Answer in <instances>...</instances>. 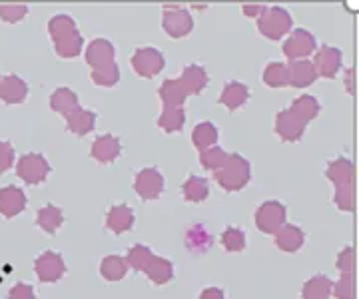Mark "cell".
Listing matches in <instances>:
<instances>
[{
    "label": "cell",
    "mask_w": 359,
    "mask_h": 299,
    "mask_svg": "<svg viewBox=\"0 0 359 299\" xmlns=\"http://www.w3.org/2000/svg\"><path fill=\"white\" fill-rule=\"evenodd\" d=\"M353 176H355V166L349 158H335L334 162H330V166L325 168V178L334 186L353 183Z\"/></svg>",
    "instance_id": "obj_23"
},
{
    "label": "cell",
    "mask_w": 359,
    "mask_h": 299,
    "mask_svg": "<svg viewBox=\"0 0 359 299\" xmlns=\"http://www.w3.org/2000/svg\"><path fill=\"white\" fill-rule=\"evenodd\" d=\"M353 68L349 66V68H346V90L347 94H353Z\"/></svg>",
    "instance_id": "obj_48"
},
{
    "label": "cell",
    "mask_w": 359,
    "mask_h": 299,
    "mask_svg": "<svg viewBox=\"0 0 359 299\" xmlns=\"http://www.w3.org/2000/svg\"><path fill=\"white\" fill-rule=\"evenodd\" d=\"M311 64L316 68L318 76L321 78H335L344 66V53L337 48V46H330V44H323L320 50L313 53V60Z\"/></svg>",
    "instance_id": "obj_10"
},
{
    "label": "cell",
    "mask_w": 359,
    "mask_h": 299,
    "mask_svg": "<svg viewBox=\"0 0 359 299\" xmlns=\"http://www.w3.org/2000/svg\"><path fill=\"white\" fill-rule=\"evenodd\" d=\"M50 172V162L39 152H28L16 162V176L28 186H39V183L46 182Z\"/></svg>",
    "instance_id": "obj_4"
},
{
    "label": "cell",
    "mask_w": 359,
    "mask_h": 299,
    "mask_svg": "<svg viewBox=\"0 0 359 299\" xmlns=\"http://www.w3.org/2000/svg\"><path fill=\"white\" fill-rule=\"evenodd\" d=\"M90 78L100 88H114L120 82V66L112 62V64L102 66V68H96L90 72Z\"/></svg>",
    "instance_id": "obj_36"
},
{
    "label": "cell",
    "mask_w": 359,
    "mask_h": 299,
    "mask_svg": "<svg viewBox=\"0 0 359 299\" xmlns=\"http://www.w3.org/2000/svg\"><path fill=\"white\" fill-rule=\"evenodd\" d=\"M256 228L262 234L276 235L287 220V208L278 200H268L259 204L256 209Z\"/></svg>",
    "instance_id": "obj_6"
},
{
    "label": "cell",
    "mask_w": 359,
    "mask_h": 299,
    "mask_svg": "<svg viewBox=\"0 0 359 299\" xmlns=\"http://www.w3.org/2000/svg\"><path fill=\"white\" fill-rule=\"evenodd\" d=\"M162 28L170 39H184L194 30V16L186 6L166 4L162 8Z\"/></svg>",
    "instance_id": "obj_5"
},
{
    "label": "cell",
    "mask_w": 359,
    "mask_h": 299,
    "mask_svg": "<svg viewBox=\"0 0 359 299\" xmlns=\"http://www.w3.org/2000/svg\"><path fill=\"white\" fill-rule=\"evenodd\" d=\"M226 160H228V152L224 148H219V146H214L210 150L200 152V164L210 172H218L226 164Z\"/></svg>",
    "instance_id": "obj_39"
},
{
    "label": "cell",
    "mask_w": 359,
    "mask_h": 299,
    "mask_svg": "<svg viewBox=\"0 0 359 299\" xmlns=\"http://www.w3.org/2000/svg\"><path fill=\"white\" fill-rule=\"evenodd\" d=\"M134 192L140 195L144 202H154L164 192V176L158 168H142L134 176Z\"/></svg>",
    "instance_id": "obj_9"
},
{
    "label": "cell",
    "mask_w": 359,
    "mask_h": 299,
    "mask_svg": "<svg viewBox=\"0 0 359 299\" xmlns=\"http://www.w3.org/2000/svg\"><path fill=\"white\" fill-rule=\"evenodd\" d=\"M273 130L276 134L282 138L283 142H299L304 138V132H306V124L295 118L290 108L287 110H282L276 114V124H273Z\"/></svg>",
    "instance_id": "obj_14"
},
{
    "label": "cell",
    "mask_w": 359,
    "mask_h": 299,
    "mask_svg": "<svg viewBox=\"0 0 359 299\" xmlns=\"http://www.w3.org/2000/svg\"><path fill=\"white\" fill-rule=\"evenodd\" d=\"M290 112L294 114L295 118H299L306 126H308L311 120L320 116L321 112V104L320 100L311 94H304L299 98H295L292 106H290Z\"/></svg>",
    "instance_id": "obj_26"
},
{
    "label": "cell",
    "mask_w": 359,
    "mask_h": 299,
    "mask_svg": "<svg viewBox=\"0 0 359 299\" xmlns=\"http://www.w3.org/2000/svg\"><path fill=\"white\" fill-rule=\"evenodd\" d=\"M122 154V142L116 138L114 134H100L94 138L90 156L94 158L98 164H112Z\"/></svg>",
    "instance_id": "obj_11"
},
{
    "label": "cell",
    "mask_w": 359,
    "mask_h": 299,
    "mask_svg": "<svg viewBox=\"0 0 359 299\" xmlns=\"http://www.w3.org/2000/svg\"><path fill=\"white\" fill-rule=\"evenodd\" d=\"M26 14H28L26 4H0V20L2 22L16 25L25 18Z\"/></svg>",
    "instance_id": "obj_42"
},
{
    "label": "cell",
    "mask_w": 359,
    "mask_h": 299,
    "mask_svg": "<svg viewBox=\"0 0 359 299\" xmlns=\"http://www.w3.org/2000/svg\"><path fill=\"white\" fill-rule=\"evenodd\" d=\"M128 263L122 256H106L102 261H100V275H102L106 281H120L126 277L128 273Z\"/></svg>",
    "instance_id": "obj_31"
},
{
    "label": "cell",
    "mask_w": 359,
    "mask_h": 299,
    "mask_svg": "<svg viewBox=\"0 0 359 299\" xmlns=\"http://www.w3.org/2000/svg\"><path fill=\"white\" fill-rule=\"evenodd\" d=\"M130 66L140 78L152 80L164 70L166 58L162 50H158L156 46H142V48H136L130 56Z\"/></svg>",
    "instance_id": "obj_3"
},
{
    "label": "cell",
    "mask_w": 359,
    "mask_h": 299,
    "mask_svg": "<svg viewBox=\"0 0 359 299\" xmlns=\"http://www.w3.org/2000/svg\"><path fill=\"white\" fill-rule=\"evenodd\" d=\"M287 76H290V86L294 88H308L316 80L320 78L311 60H295L287 64Z\"/></svg>",
    "instance_id": "obj_21"
},
{
    "label": "cell",
    "mask_w": 359,
    "mask_h": 299,
    "mask_svg": "<svg viewBox=\"0 0 359 299\" xmlns=\"http://www.w3.org/2000/svg\"><path fill=\"white\" fill-rule=\"evenodd\" d=\"M198 299H226V295L219 287H205Z\"/></svg>",
    "instance_id": "obj_47"
},
{
    "label": "cell",
    "mask_w": 359,
    "mask_h": 299,
    "mask_svg": "<svg viewBox=\"0 0 359 299\" xmlns=\"http://www.w3.org/2000/svg\"><path fill=\"white\" fill-rule=\"evenodd\" d=\"M250 94H252V92H250V88L245 86L244 82L230 80V82H226L224 90L219 94L218 102L222 106H226L230 112H236V110H240V108L248 102Z\"/></svg>",
    "instance_id": "obj_20"
},
{
    "label": "cell",
    "mask_w": 359,
    "mask_h": 299,
    "mask_svg": "<svg viewBox=\"0 0 359 299\" xmlns=\"http://www.w3.org/2000/svg\"><path fill=\"white\" fill-rule=\"evenodd\" d=\"M34 273L42 284H56L65 277L66 263L65 258L54 251V249H46L42 251L39 258L34 260Z\"/></svg>",
    "instance_id": "obj_8"
},
{
    "label": "cell",
    "mask_w": 359,
    "mask_h": 299,
    "mask_svg": "<svg viewBox=\"0 0 359 299\" xmlns=\"http://www.w3.org/2000/svg\"><path fill=\"white\" fill-rule=\"evenodd\" d=\"M186 124V110L184 108H164L158 118V128L166 134H178Z\"/></svg>",
    "instance_id": "obj_34"
},
{
    "label": "cell",
    "mask_w": 359,
    "mask_h": 299,
    "mask_svg": "<svg viewBox=\"0 0 359 299\" xmlns=\"http://www.w3.org/2000/svg\"><path fill=\"white\" fill-rule=\"evenodd\" d=\"M334 281L327 275H313L302 287V299H330Z\"/></svg>",
    "instance_id": "obj_29"
},
{
    "label": "cell",
    "mask_w": 359,
    "mask_h": 299,
    "mask_svg": "<svg viewBox=\"0 0 359 299\" xmlns=\"http://www.w3.org/2000/svg\"><path fill=\"white\" fill-rule=\"evenodd\" d=\"M14 160H16V154H14L13 144L0 140V176L13 168Z\"/></svg>",
    "instance_id": "obj_44"
},
{
    "label": "cell",
    "mask_w": 359,
    "mask_h": 299,
    "mask_svg": "<svg viewBox=\"0 0 359 299\" xmlns=\"http://www.w3.org/2000/svg\"><path fill=\"white\" fill-rule=\"evenodd\" d=\"M78 106H80V98H78L76 92L70 90V88H58L50 94V110L56 114L65 116Z\"/></svg>",
    "instance_id": "obj_32"
},
{
    "label": "cell",
    "mask_w": 359,
    "mask_h": 299,
    "mask_svg": "<svg viewBox=\"0 0 359 299\" xmlns=\"http://www.w3.org/2000/svg\"><path fill=\"white\" fill-rule=\"evenodd\" d=\"M66 120V130L70 134H74L78 138H84L88 136L90 132L94 130L96 126V112L94 110H88V108H82L78 106L72 112L65 114Z\"/></svg>",
    "instance_id": "obj_15"
},
{
    "label": "cell",
    "mask_w": 359,
    "mask_h": 299,
    "mask_svg": "<svg viewBox=\"0 0 359 299\" xmlns=\"http://www.w3.org/2000/svg\"><path fill=\"white\" fill-rule=\"evenodd\" d=\"M178 80L188 96H198V94H202V92L208 88L210 76H208L204 66L188 64L182 70V74H180Z\"/></svg>",
    "instance_id": "obj_18"
},
{
    "label": "cell",
    "mask_w": 359,
    "mask_h": 299,
    "mask_svg": "<svg viewBox=\"0 0 359 299\" xmlns=\"http://www.w3.org/2000/svg\"><path fill=\"white\" fill-rule=\"evenodd\" d=\"M134 221H136V216L128 204H114L106 214V228L116 235L128 234Z\"/></svg>",
    "instance_id": "obj_16"
},
{
    "label": "cell",
    "mask_w": 359,
    "mask_h": 299,
    "mask_svg": "<svg viewBox=\"0 0 359 299\" xmlns=\"http://www.w3.org/2000/svg\"><path fill=\"white\" fill-rule=\"evenodd\" d=\"M262 80L268 88H285L290 86V76H287V64L280 60H271L266 68Z\"/></svg>",
    "instance_id": "obj_33"
},
{
    "label": "cell",
    "mask_w": 359,
    "mask_h": 299,
    "mask_svg": "<svg viewBox=\"0 0 359 299\" xmlns=\"http://www.w3.org/2000/svg\"><path fill=\"white\" fill-rule=\"evenodd\" d=\"M84 58H86V64L96 70V68H102L116 62V48L110 40L106 39H94L88 42V46L84 48Z\"/></svg>",
    "instance_id": "obj_13"
},
{
    "label": "cell",
    "mask_w": 359,
    "mask_h": 299,
    "mask_svg": "<svg viewBox=\"0 0 359 299\" xmlns=\"http://www.w3.org/2000/svg\"><path fill=\"white\" fill-rule=\"evenodd\" d=\"M28 98V84L18 74H8L0 80V100L4 104H22Z\"/></svg>",
    "instance_id": "obj_17"
},
{
    "label": "cell",
    "mask_w": 359,
    "mask_h": 299,
    "mask_svg": "<svg viewBox=\"0 0 359 299\" xmlns=\"http://www.w3.org/2000/svg\"><path fill=\"white\" fill-rule=\"evenodd\" d=\"M266 8H268L266 4H244V6H242V13H244L245 16H250V18H259Z\"/></svg>",
    "instance_id": "obj_46"
},
{
    "label": "cell",
    "mask_w": 359,
    "mask_h": 299,
    "mask_svg": "<svg viewBox=\"0 0 359 299\" xmlns=\"http://www.w3.org/2000/svg\"><path fill=\"white\" fill-rule=\"evenodd\" d=\"M219 244L224 246L226 251L230 253H238V251H244L245 244H248V237H245L244 230L240 228H226L222 235H219Z\"/></svg>",
    "instance_id": "obj_37"
},
{
    "label": "cell",
    "mask_w": 359,
    "mask_h": 299,
    "mask_svg": "<svg viewBox=\"0 0 359 299\" xmlns=\"http://www.w3.org/2000/svg\"><path fill=\"white\" fill-rule=\"evenodd\" d=\"M152 249L150 247H146L144 244H136V246H132L128 249V253H126V263H128V267L132 270H136V272H142L144 267H146V263L152 260Z\"/></svg>",
    "instance_id": "obj_38"
},
{
    "label": "cell",
    "mask_w": 359,
    "mask_h": 299,
    "mask_svg": "<svg viewBox=\"0 0 359 299\" xmlns=\"http://www.w3.org/2000/svg\"><path fill=\"white\" fill-rule=\"evenodd\" d=\"M256 22L259 34L268 40H282L294 28V18L283 6H268Z\"/></svg>",
    "instance_id": "obj_2"
},
{
    "label": "cell",
    "mask_w": 359,
    "mask_h": 299,
    "mask_svg": "<svg viewBox=\"0 0 359 299\" xmlns=\"http://www.w3.org/2000/svg\"><path fill=\"white\" fill-rule=\"evenodd\" d=\"M182 195L190 204H202L210 195V183L202 176H188V180L182 183Z\"/></svg>",
    "instance_id": "obj_28"
},
{
    "label": "cell",
    "mask_w": 359,
    "mask_h": 299,
    "mask_svg": "<svg viewBox=\"0 0 359 299\" xmlns=\"http://www.w3.org/2000/svg\"><path fill=\"white\" fill-rule=\"evenodd\" d=\"M0 80H2V76H0Z\"/></svg>",
    "instance_id": "obj_49"
},
{
    "label": "cell",
    "mask_w": 359,
    "mask_h": 299,
    "mask_svg": "<svg viewBox=\"0 0 359 299\" xmlns=\"http://www.w3.org/2000/svg\"><path fill=\"white\" fill-rule=\"evenodd\" d=\"M214 178L222 190L226 192H240L252 180V166L250 160L242 154H228L226 164L214 172Z\"/></svg>",
    "instance_id": "obj_1"
},
{
    "label": "cell",
    "mask_w": 359,
    "mask_h": 299,
    "mask_svg": "<svg viewBox=\"0 0 359 299\" xmlns=\"http://www.w3.org/2000/svg\"><path fill=\"white\" fill-rule=\"evenodd\" d=\"M8 299H36V293H34V287L30 286V284L18 281L8 291Z\"/></svg>",
    "instance_id": "obj_45"
},
{
    "label": "cell",
    "mask_w": 359,
    "mask_h": 299,
    "mask_svg": "<svg viewBox=\"0 0 359 299\" xmlns=\"http://www.w3.org/2000/svg\"><path fill=\"white\" fill-rule=\"evenodd\" d=\"M142 272L146 273V277L156 286H166L168 281L174 279V263L154 253L152 260L146 263V267Z\"/></svg>",
    "instance_id": "obj_22"
},
{
    "label": "cell",
    "mask_w": 359,
    "mask_h": 299,
    "mask_svg": "<svg viewBox=\"0 0 359 299\" xmlns=\"http://www.w3.org/2000/svg\"><path fill=\"white\" fill-rule=\"evenodd\" d=\"M218 138L219 132L218 128H216V124H212V122H208V120L194 126L192 144L198 152H204V150L214 148V146L218 144Z\"/></svg>",
    "instance_id": "obj_27"
},
{
    "label": "cell",
    "mask_w": 359,
    "mask_h": 299,
    "mask_svg": "<svg viewBox=\"0 0 359 299\" xmlns=\"http://www.w3.org/2000/svg\"><path fill=\"white\" fill-rule=\"evenodd\" d=\"M276 239V247L278 249H282L285 253H295V251H299L304 244H306V234H304V230L299 228V225H295V223H285L282 230L278 232V234L273 235Z\"/></svg>",
    "instance_id": "obj_19"
},
{
    "label": "cell",
    "mask_w": 359,
    "mask_h": 299,
    "mask_svg": "<svg viewBox=\"0 0 359 299\" xmlns=\"http://www.w3.org/2000/svg\"><path fill=\"white\" fill-rule=\"evenodd\" d=\"M283 56L287 60H308V56L318 50V42H316V36L306 30V28H295L290 32V36L283 40Z\"/></svg>",
    "instance_id": "obj_7"
},
{
    "label": "cell",
    "mask_w": 359,
    "mask_h": 299,
    "mask_svg": "<svg viewBox=\"0 0 359 299\" xmlns=\"http://www.w3.org/2000/svg\"><path fill=\"white\" fill-rule=\"evenodd\" d=\"M26 204H28V197L25 190H20L18 186L0 188V216H4L6 220L20 216L26 209Z\"/></svg>",
    "instance_id": "obj_12"
},
{
    "label": "cell",
    "mask_w": 359,
    "mask_h": 299,
    "mask_svg": "<svg viewBox=\"0 0 359 299\" xmlns=\"http://www.w3.org/2000/svg\"><path fill=\"white\" fill-rule=\"evenodd\" d=\"M62 223H65V211L54 204H46L36 211V225L48 235L56 234L62 228Z\"/></svg>",
    "instance_id": "obj_25"
},
{
    "label": "cell",
    "mask_w": 359,
    "mask_h": 299,
    "mask_svg": "<svg viewBox=\"0 0 359 299\" xmlns=\"http://www.w3.org/2000/svg\"><path fill=\"white\" fill-rule=\"evenodd\" d=\"M335 299H355V277L353 273H341L339 279L332 287Z\"/></svg>",
    "instance_id": "obj_41"
},
{
    "label": "cell",
    "mask_w": 359,
    "mask_h": 299,
    "mask_svg": "<svg viewBox=\"0 0 359 299\" xmlns=\"http://www.w3.org/2000/svg\"><path fill=\"white\" fill-rule=\"evenodd\" d=\"M52 44H54V53L58 54L60 58H65V60L76 58V56L84 53V39H82V34L78 30L65 36V39L52 42Z\"/></svg>",
    "instance_id": "obj_30"
},
{
    "label": "cell",
    "mask_w": 359,
    "mask_h": 299,
    "mask_svg": "<svg viewBox=\"0 0 359 299\" xmlns=\"http://www.w3.org/2000/svg\"><path fill=\"white\" fill-rule=\"evenodd\" d=\"M334 204L339 211H353V208H355V188H353V183L335 186Z\"/></svg>",
    "instance_id": "obj_40"
},
{
    "label": "cell",
    "mask_w": 359,
    "mask_h": 299,
    "mask_svg": "<svg viewBox=\"0 0 359 299\" xmlns=\"http://www.w3.org/2000/svg\"><path fill=\"white\" fill-rule=\"evenodd\" d=\"M335 267L341 273H353V267H355V249H353V246H346L337 253Z\"/></svg>",
    "instance_id": "obj_43"
},
{
    "label": "cell",
    "mask_w": 359,
    "mask_h": 299,
    "mask_svg": "<svg viewBox=\"0 0 359 299\" xmlns=\"http://www.w3.org/2000/svg\"><path fill=\"white\" fill-rule=\"evenodd\" d=\"M158 96H160L164 108H184L186 100H188V94L182 88L178 78L164 80L158 88Z\"/></svg>",
    "instance_id": "obj_24"
},
{
    "label": "cell",
    "mask_w": 359,
    "mask_h": 299,
    "mask_svg": "<svg viewBox=\"0 0 359 299\" xmlns=\"http://www.w3.org/2000/svg\"><path fill=\"white\" fill-rule=\"evenodd\" d=\"M76 20L72 16H68V14H56L48 20V34H50L52 42L65 39V36L76 32Z\"/></svg>",
    "instance_id": "obj_35"
}]
</instances>
